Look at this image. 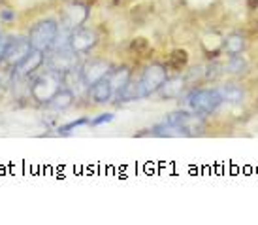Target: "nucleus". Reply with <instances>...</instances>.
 Wrapping results in <instances>:
<instances>
[{
  "instance_id": "nucleus-16",
  "label": "nucleus",
  "mask_w": 258,
  "mask_h": 225,
  "mask_svg": "<svg viewBox=\"0 0 258 225\" xmlns=\"http://www.w3.org/2000/svg\"><path fill=\"white\" fill-rule=\"evenodd\" d=\"M183 87H185V80L183 78H170V80L166 78L158 91H160V95L164 99H172V97H177L183 91Z\"/></svg>"
},
{
  "instance_id": "nucleus-25",
  "label": "nucleus",
  "mask_w": 258,
  "mask_h": 225,
  "mask_svg": "<svg viewBox=\"0 0 258 225\" xmlns=\"http://www.w3.org/2000/svg\"><path fill=\"white\" fill-rule=\"evenodd\" d=\"M0 19L2 21H12V19H15V12L14 10H2L0 12Z\"/></svg>"
},
{
  "instance_id": "nucleus-26",
  "label": "nucleus",
  "mask_w": 258,
  "mask_h": 225,
  "mask_svg": "<svg viewBox=\"0 0 258 225\" xmlns=\"http://www.w3.org/2000/svg\"><path fill=\"white\" fill-rule=\"evenodd\" d=\"M247 8H249L251 12L258 10V0H247Z\"/></svg>"
},
{
  "instance_id": "nucleus-23",
  "label": "nucleus",
  "mask_w": 258,
  "mask_h": 225,
  "mask_svg": "<svg viewBox=\"0 0 258 225\" xmlns=\"http://www.w3.org/2000/svg\"><path fill=\"white\" fill-rule=\"evenodd\" d=\"M113 119V114H102V116L94 117L93 121H89V125H93V127H100L104 123H109Z\"/></svg>"
},
{
  "instance_id": "nucleus-21",
  "label": "nucleus",
  "mask_w": 258,
  "mask_h": 225,
  "mask_svg": "<svg viewBox=\"0 0 258 225\" xmlns=\"http://www.w3.org/2000/svg\"><path fill=\"white\" fill-rule=\"evenodd\" d=\"M89 121H91V119H87V117H79V119H76V121H70V123H66V125H60L57 131H58V134H70V132H74L76 129H79V127L89 125Z\"/></svg>"
},
{
  "instance_id": "nucleus-3",
  "label": "nucleus",
  "mask_w": 258,
  "mask_h": 225,
  "mask_svg": "<svg viewBox=\"0 0 258 225\" xmlns=\"http://www.w3.org/2000/svg\"><path fill=\"white\" fill-rule=\"evenodd\" d=\"M221 95L217 93V89H200V91H192L186 97V104L198 112V114H211L221 106Z\"/></svg>"
},
{
  "instance_id": "nucleus-10",
  "label": "nucleus",
  "mask_w": 258,
  "mask_h": 225,
  "mask_svg": "<svg viewBox=\"0 0 258 225\" xmlns=\"http://www.w3.org/2000/svg\"><path fill=\"white\" fill-rule=\"evenodd\" d=\"M89 17V8L85 4H72L64 10V27L66 29H78Z\"/></svg>"
},
{
  "instance_id": "nucleus-20",
  "label": "nucleus",
  "mask_w": 258,
  "mask_h": 225,
  "mask_svg": "<svg viewBox=\"0 0 258 225\" xmlns=\"http://www.w3.org/2000/svg\"><path fill=\"white\" fill-rule=\"evenodd\" d=\"M149 50H151L149 40L144 36L134 38V40L130 42V51H134L136 55H145V53H149Z\"/></svg>"
},
{
  "instance_id": "nucleus-7",
  "label": "nucleus",
  "mask_w": 258,
  "mask_h": 225,
  "mask_svg": "<svg viewBox=\"0 0 258 225\" xmlns=\"http://www.w3.org/2000/svg\"><path fill=\"white\" fill-rule=\"evenodd\" d=\"M32 50L29 38H10L6 48V55H4V61L10 63V65L17 66L23 59L29 55V51Z\"/></svg>"
},
{
  "instance_id": "nucleus-14",
  "label": "nucleus",
  "mask_w": 258,
  "mask_h": 225,
  "mask_svg": "<svg viewBox=\"0 0 258 225\" xmlns=\"http://www.w3.org/2000/svg\"><path fill=\"white\" fill-rule=\"evenodd\" d=\"M91 97L94 102H108L113 97V89L109 85L108 78H102L100 81H96L91 89Z\"/></svg>"
},
{
  "instance_id": "nucleus-1",
  "label": "nucleus",
  "mask_w": 258,
  "mask_h": 225,
  "mask_svg": "<svg viewBox=\"0 0 258 225\" xmlns=\"http://www.w3.org/2000/svg\"><path fill=\"white\" fill-rule=\"evenodd\" d=\"M58 34V23L55 19H43L38 21L29 32V42L32 50H49L53 48Z\"/></svg>"
},
{
  "instance_id": "nucleus-22",
  "label": "nucleus",
  "mask_w": 258,
  "mask_h": 225,
  "mask_svg": "<svg viewBox=\"0 0 258 225\" xmlns=\"http://www.w3.org/2000/svg\"><path fill=\"white\" fill-rule=\"evenodd\" d=\"M228 72H234V74H239V72H245V68H247V63H245L243 59L239 57V55H232V61L228 63Z\"/></svg>"
},
{
  "instance_id": "nucleus-19",
  "label": "nucleus",
  "mask_w": 258,
  "mask_h": 225,
  "mask_svg": "<svg viewBox=\"0 0 258 225\" xmlns=\"http://www.w3.org/2000/svg\"><path fill=\"white\" fill-rule=\"evenodd\" d=\"M245 48V40L241 34H232V36L226 38V42H224V50L228 55H239Z\"/></svg>"
},
{
  "instance_id": "nucleus-6",
  "label": "nucleus",
  "mask_w": 258,
  "mask_h": 225,
  "mask_svg": "<svg viewBox=\"0 0 258 225\" xmlns=\"http://www.w3.org/2000/svg\"><path fill=\"white\" fill-rule=\"evenodd\" d=\"M168 78L166 74V66L162 65H151L144 70V76H142V85H144L145 93L149 97L151 93H155L160 89V85L164 83V80Z\"/></svg>"
},
{
  "instance_id": "nucleus-8",
  "label": "nucleus",
  "mask_w": 258,
  "mask_h": 225,
  "mask_svg": "<svg viewBox=\"0 0 258 225\" xmlns=\"http://www.w3.org/2000/svg\"><path fill=\"white\" fill-rule=\"evenodd\" d=\"M109 74V65L106 61H91L83 66L81 70V80L85 85H94L96 81H100L102 78H106Z\"/></svg>"
},
{
  "instance_id": "nucleus-27",
  "label": "nucleus",
  "mask_w": 258,
  "mask_h": 225,
  "mask_svg": "<svg viewBox=\"0 0 258 225\" xmlns=\"http://www.w3.org/2000/svg\"><path fill=\"white\" fill-rule=\"evenodd\" d=\"M252 25H254V30H256V36H258V19L254 23H252Z\"/></svg>"
},
{
  "instance_id": "nucleus-13",
  "label": "nucleus",
  "mask_w": 258,
  "mask_h": 225,
  "mask_svg": "<svg viewBox=\"0 0 258 225\" xmlns=\"http://www.w3.org/2000/svg\"><path fill=\"white\" fill-rule=\"evenodd\" d=\"M72 102H74V93L70 91V89H58L57 93L47 101V108L60 112V110L70 108Z\"/></svg>"
},
{
  "instance_id": "nucleus-9",
  "label": "nucleus",
  "mask_w": 258,
  "mask_h": 225,
  "mask_svg": "<svg viewBox=\"0 0 258 225\" xmlns=\"http://www.w3.org/2000/svg\"><path fill=\"white\" fill-rule=\"evenodd\" d=\"M45 63V55L42 50H30L29 55L23 59L21 63L17 65V74L19 76H30Z\"/></svg>"
},
{
  "instance_id": "nucleus-18",
  "label": "nucleus",
  "mask_w": 258,
  "mask_h": 225,
  "mask_svg": "<svg viewBox=\"0 0 258 225\" xmlns=\"http://www.w3.org/2000/svg\"><path fill=\"white\" fill-rule=\"evenodd\" d=\"M217 93L221 95L222 102H232V104H237V102L243 101V89L237 87V85H224V87L217 89Z\"/></svg>"
},
{
  "instance_id": "nucleus-12",
  "label": "nucleus",
  "mask_w": 258,
  "mask_h": 225,
  "mask_svg": "<svg viewBox=\"0 0 258 225\" xmlns=\"http://www.w3.org/2000/svg\"><path fill=\"white\" fill-rule=\"evenodd\" d=\"M117 97H119V101L121 102H130V101H138V99H144V97H147V93H145L142 81H130L128 80V83L117 93Z\"/></svg>"
},
{
  "instance_id": "nucleus-11",
  "label": "nucleus",
  "mask_w": 258,
  "mask_h": 225,
  "mask_svg": "<svg viewBox=\"0 0 258 225\" xmlns=\"http://www.w3.org/2000/svg\"><path fill=\"white\" fill-rule=\"evenodd\" d=\"M151 134L153 137H160V138H179V137H190V132L186 131L185 127L181 125H172V123H160L155 125L151 129Z\"/></svg>"
},
{
  "instance_id": "nucleus-4",
  "label": "nucleus",
  "mask_w": 258,
  "mask_h": 225,
  "mask_svg": "<svg viewBox=\"0 0 258 225\" xmlns=\"http://www.w3.org/2000/svg\"><path fill=\"white\" fill-rule=\"evenodd\" d=\"M76 66H78V53L70 48H60V50L57 48V51L49 57V68L58 74L72 72L76 70Z\"/></svg>"
},
{
  "instance_id": "nucleus-17",
  "label": "nucleus",
  "mask_w": 258,
  "mask_h": 225,
  "mask_svg": "<svg viewBox=\"0 0 258 225\" xmlns=\"http://www.w3.org/2000/svg\"><path fill=\"white\" fill-rule=\"evenodd\" d=\"M186 65H188V51L186 50L177 48V50H173L172 53L168 55V63H166V66L172 68V70H175V72L183 70Z\"/></svg>"
},
{
  "instance_id": "nucleus-15",
  "label": "nucleus",
  "mask_w": 258,
  "mask_h": 225,
  "mask_svg": "<svg viewBox=\"0 0 258 225\" xmlns=\"http://www.w3.org/2000/svg\"><path fill=\"white\" fill-rule=\"evenodd\" d=\"M106 78H108L109 85H111V89H113V93H119V91L128 83L130 68H126V66L117 68V70H113V72H109V76H106Z\"/></svg>"
},
{
  "instance_id": "nucleus-24",
  "label": "nucleus",
  "mask_w": 258,
  "mask_h": 225,
  "mask_svg": "<svg viewBox=\"0 0 258 225\" xmlns=\"http://www.w3.org/2000/svg\"><path fill=\"white\" fill-rule=\"evenodd\" d=\"M8 42H10V38H8V36H2V34H0V63L4 61V55H6Z\"/></svg>"
},
{
  "instance_id": "nucleus-28",
  "label": "nucleus",
  "mask_w": 258,
  "mask_h": 225,
  "mask_svg": "<svg viewBox=\"0 0 258 225\" xmlns=\"http://www.w3.org/2000/svg\"><path fill=\"white\" fill-rule=\"evenodd\" d=\"M0 2H2V0H0Z\"/></svg>"
},
{
  "instance_id": "nucleus-2",
  "label": "nucleus",
  "mask_w": 258,
  "mask_h": 225,
  "mask_svg": "<svg viewBox=\"0 0 258 225\" xmlns=\"http://www.w3.org/2000/svg\"><path fill=\"white\" fill-rule=\"evenodd\" d=\"M58 89H62V74L55 72V70H47L32 83L30 93L38 102H47Z\"/></svg>"
},
{
  "instance_id": "nucleus-5",
  "label": "nucleus",
  "mask_w": 258,
  "mask_h": 225,
  "mask_svg": "<svg viewBox=\"0 0 258 225\" xmlns=\"http://www.w3.org/2000/svg\"><path fill=\"white\" fill-rule=\"evenodd\" d=\"M98 42V36L96 32L91 29H74L70 32V40H68V46L70 50L76 51V53H87L91 51Z\"/></svg>"
}]
</instances>
